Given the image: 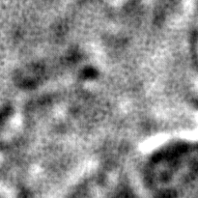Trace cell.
<instances>
[{"label": "cell", "mask_w": 198, "mask_h": 198, "mask_svg": "<svg viewBox=\"0 0 198 198\" xmlns=\"http://www.w3.org/2000/svg\"><path fill=\"white\" fill-rule=\"evenodd\" d=\"M84 78H95L97 77V71L93 68H86L82 72Z\"/></svg>", "instance_id": "6da1fadb"}]
</instances>
